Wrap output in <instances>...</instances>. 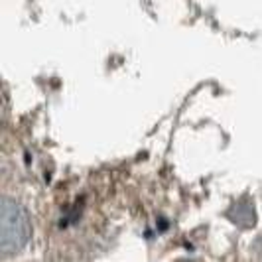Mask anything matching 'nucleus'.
<instances>
[{"mask_svg":"<svg viewBox=\"0 0 262 262\" xmlns=\"http://www.w3.org/2000/svg\"><path fill=\"white\" fill-rule=\"evenodd\" d=\"M30 238L28 213L16 201H2V250L4 254L24 249Z\"/></svg>","mask_w":262,"mask_h":262,"instance_id":"1","label":"nucleus"},{"mask_svg":"<svg viewBox=\"0 0 262 262\" xmlns=\"http://www.w3.org/2000/svg\"><path fill=\"white\" fill-rule=\"evenodd\" d=\"M231 219L241 227H252L254 225V209L249 203H236L231 209Z\"/></svg>","mask_w":262,"mask_h":262,"instance_id":"2","label":"nucleus"}]
</instances>
